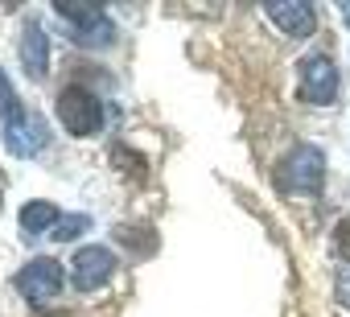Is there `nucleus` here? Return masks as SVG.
Masks as SVG:
<instances>
[{
    "mask_svg": "<svg viewBox=\"0 0 350 317\" xmlns=\"http://www.w3.org/2000/svg\"><path fill=\"white\" fill-rule=\"evenodd\" d=\"M111 156H116V165H128V169H132V178H144V156H136V152H128V148H116Z\"/></svg>",
    "mask_w": 350,
    "mask_h": 317,
    "instance_id": "13",
    "label": "nucleus"
},
{
    "mask_svg": "<svg viewBox=\"0 0 350 317\" xmlns=\"http://www.w3.org/2000/svg\"><path fill=\"white\" fill-rule=\"evenodd\" d=\"M334 297H338V305H342V309H350V268H346V272H338V280H334Z\"/></svg>",
    "mask_w": 350,
    "mask_h": 317,
    "instance_id": "15",
    "label": "nucleus"
},
{
    "mask_svg": "<svg viewBox=\"0 0 350 317\" xmlns=\"http://www.w3.org/2000/svg\"><path fill=\"white\" fill-rule=\"evenodd\" d=\"M264 9L288 38H309L317 29V5L309 0H268Z\"/></svg>",
    "mask_w": 350,
    "mask_h": 317,
    "instance_id": "8",
    "label": "nucleus"
},
{
    "mask_svg": "<svg viewBox=\"0 0 350 317\" xmlns=\"http://www.w3.org/2000/svg\"><path fill=\"white\" fill-rule=\"evenodd\" d=\"M21 66L29 79H46V70H50V42L38 21L21 25Z\"/></svg>",
    "mask_w": 350,
    "mask_h": 317,
    "instance_id": "9",
    "label": "nucleus"
},
{
    "mask_svg": "<svg viewBox=\"0 0 350 317\" xmlns=\"http://www.w3.org/2000/svg\"><path fill=\"white\" fill-rule=\"evenodd\" d=\"M342 17H346V25H350V0H346V5H342Z\"/></svg>",
    "mask_w": 350,
    "mask_h": 317,
    "instance_id": "16",
    "label": "nucleus"
},
{
    "mask_svg": "<svg viewBox=\"0 0 350 317\" xmlns=\"http://www.w3.org/2000/svg\"><path fill=\"white\" fill-rule=\"evenodd\" d=\"M116 239H120L124 247H132L136 256H152V251H157V231H152V227H132V223H124V227H116Z\"/></svg>",
    "mask_w": 350,
    "mask_h": 317,
    "instance_id": "11",
    "label": "nucleus"
},
{
    "mask_svg": "<svg viewBox=\"0 0 350 317\" xmlns=\"http://www.w3.org/2000/svg\"><path fill=\"white\" fill-rule=\"evenodd\" d=\"M17 288H21V297L29 301V305H50L54 297H58V288H62V264L58 260H50V256H38V260H29L21 272H17Z\"/></svg>",
    "mask_w": 350,
    "mask_h": 317,
    "instance_id": "4",
    "label": "nucleus"
},
{
    "mask_svg": "<svg viewBox=\"0 0 350 317\" xmlns=\"http://www.w3.org/2000/svg\"><path fill=\"white\" fill-rule=\"evenodd\" d=\"M276 182H280L284 194H317L321 182H325V152L317 144H297L284 156Z\"/></svg>",
    "mask_w": 350,
    "mask_h": 317,
    "instance_id": "1",
    "label": "nucleus"
},
{
    "mask_svg": "<svg viewBox=\"0 0 350 317\" xmlns=\"http://www.w3.org/2000/svg\"><path fill=\"white\" fill-rule=\"evenodd\" d=\"M0 124H5V148L13 156H38L50 144V124L42 115L25 111V107H17L13 115H5Z\"/></svg>",
    "mask_w": 350,
    "mask_h": 317,
    "instance_id": "3",
    "label": "nucleus"
},
{
    "mask_svg": "<svg viewBox=\"0 0 350 317\" xmlns=\"http://www.w3.org/2000/svg\"><path fill=\"white\" fill-rule=\"evenodd\" d=\"M54 9L79 25V42L83 46H111L116 42V25L103 17V5H83V0H54Z\"/></svg>",
    "mask_w": 350,
    "mask_h": 317,
    "instance_id": "5",
    "label": "nucleus"
},
{
    "mask_svg": "<svg viewBox=\"0 0 350 317\" xmlns=\"http://www.w3.org/2000/svg\"><path fill=\"white\" fill-rule=\"evenodd\" d=\"M75 288H83V292H95L99 284H107L111 280V272H116V256L107 251V247H83V251H75Z\"/></svg>",
    "mask_w": 350,
    "mask_h": 317,
    "instance_id": "7",
    "label": "nucleus"
},
{
    "mask_svg": "<svg viewBox=\"0 0 350 317\" xmlns=\"http://www.w3.org/2000/svg\"><path fill=\"white\" fill-rule=\"evenodd\" d=\"M58 120L66 124L70 136H95V132L103 128V103H99L87 87L70 83V87H62V95H58Z\"/></svg>",
    "mask_w": 350,
    "mask_h": 317,
    "instance_id": "2",
    "label": "nucleus"
},
{
    "mask_svg": "<svg viewBox=\"0 0 350 317\" xmlns=\"http://www.w3.org/2000/svg\"><path fill=\"white\" fill-rule=\"evenodd\" d=\"M46 227H58V206L54 202H29V206H21V231L25 235H42Z\"/></svg>",
    "mask_w": 350,
    "mask_h": 317,
    "instance_id": "10",
    "label": "nucleus"
},
{
    "mask_svg": "<svg viewBox=\"0 0 350 317\" xmlns=\"http://www.w3.org/2000/svg\"><path fill=\"white\" fill-rule=\"evenodd\" d=\"M0 194H5V182H0Z\"/></svg>",
    "mask_w": 350,
    "mask_h": 317,
    "instance_id": "17",
    "label": "nucleus"
},
{
    "mask_svg": "<svg viewBox=\"0 0 350 317\" xmlns=\"http://www.w3.org/2000/svg\"><path fill=\"white\" fill-rule=\"evenodd\" d=\"M297 74H301V99L305 103H334L338 99V70L325 54L301 58Z\"/></svg>",
    "mask_w": 350,
    "mask_h": 317,
    "instance_id": "6",
    "label": "nucleus"
},
{
    "mask_svg": "<svg viewBox=\"0 0 350 317\" xmlns=\"http://www.w3.org/2000/svg\"><path fill=\"white\" fill-rule=\"evenodd\" d=\"M334 251H338L342 260H350V219H342V223L334 227Z\"/></svg>",
    "mask_w": 350,
    "mask_h": 317,
    "instance_id": "14",
    "label": "nucleus"
},
{
    "mask_svg": "<svg viewBox=\"0 0 350 317\" xmlns=\"http://www.w3.org/2000/svg\"><path fill=\"white\" fill-rule=\"evenodd\" d=\"M83 231H91V219H87V215H66V219H58L54 239H58V243H70V239H79Z\"/></svg>",
    "mask_w": 350,
    "mask_h": 317,
    "instance_id": "12",
    "label": "nucleus"
}]
</instances>
